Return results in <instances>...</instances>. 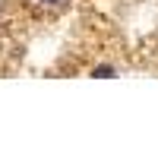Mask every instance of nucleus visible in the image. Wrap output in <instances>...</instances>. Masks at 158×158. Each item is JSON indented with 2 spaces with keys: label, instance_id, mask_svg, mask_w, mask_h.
Instances as JSON below:
<instances>
[{
  "label": "nucleus",
  "instance_id": "1",
  "mask_svg": "<svg viewBox=\"0 0 158 158\" xmlns=\"http://www.w3.org/2000/svg\"><path fill=\"white\" fill-rule=\"evenodd\" d=\"M92 76H98V79H111V76H114V67H95V70H92Z\"/></svg>",
  "mask_w": 158,
  "mask_h": 158
},
{
  "label": "nucleus",
  "instance_id": "2",
  "mask_svg": "<svg viewBox=\"0 0 158 158\" xmlns=\"http://www.w3.org/2000/svg\"><path fill=\"white\" fill-rule=\"evenodd\" d=\"M44 3H57V0H44Z\"/></svg>",
  "mask_w": 158,
  "mask_h": 158
}]
</instances>
